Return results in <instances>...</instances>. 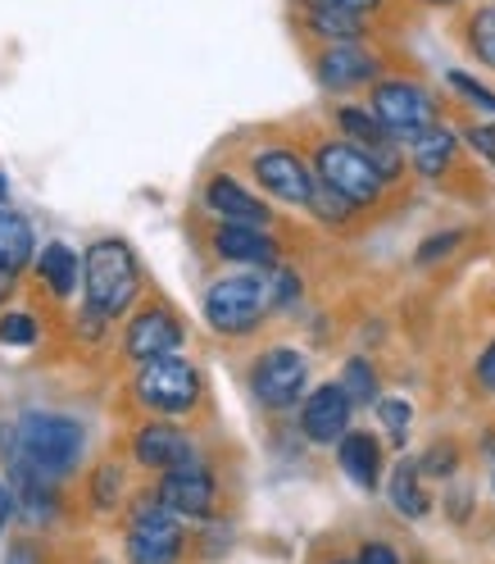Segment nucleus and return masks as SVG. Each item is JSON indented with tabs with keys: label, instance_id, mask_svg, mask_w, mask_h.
<instances>
[{
	"label": "nucleus",
	"instance_id": "1",
	"mask_svg": "<svg viewBox=\"0 0 495 564\" xmlns=\"http://www.w3.org/2000/svg\"><path fill=\"white\" fill-rule=\"evenodd\" d=\"M141 301V264L123 237H96L82 251V305L105 319H123Z\"/></svg>",
	"mask_w": 495,
	"mask_h": 564
},
{
	"label": "nucleus",
	"instance_id": "2",
	"mask_svg": "<svg viewBox=\"0 0 495 564\" xmlns=\"http://www.w3.org/2000/svg\"><path fill=\"white\" fill-rule=\"evenodd\" d=\"M87 460V429L59 410H23L19 419V465L68 482Z\"/></svg>",
	"mask_w": 495,
	"mask_h": 564
},
{
	"label": "nucleus",
	"instance_id": "3",
	"mask_svg": "<svg viewBox=\"0 0 495 564\" xmlns=\"http://www.w3.org/2000/svg\"><path fill=\"white\" fill-rule=\"evenodd\" d=\"M205 324L219 337H251L264 314L273 310V288H268V269H251V273H223L205 288Z\"/></svg>",
	"mask_w": 495,
	"mask_h": 564
},
{
	"label": "nucleus",
	"instance_id": "4",
	"mask_svg": "<svg viewBox=\"0 0 495 564\" xmlns=\"http://www.w3.org/2000/svg\"><path fill=\"white\" fill-rule=\"evenodd\" d=\"M200 397H205L200 369L183 350L178 356H160V360L136 365V373H132V401L155 419H183L200 405Z\"/></svg>",
	"mask_w": 495,
	"mask_h": 564
},
{
	"label": "nucleus",
	"instance_id": "5",
	"mask_svg": "<svg viewBox=\"0 0 495 564\" xmlns=\"http://www.w3.org/2000/svg\"><path fill=\"white\" fill-rule=\"evenodd\" d=\"M123 555L128 564H178L187 555V519L164 510L155 491H141L128 510Z\"/></svg>",
	"mask_w": 495,
	"mask_h": 564
},
{
	"label": "nucleus",
	"instance_id": "6",
	"mask_svg": "<svg viewBox=\"0 0 495 564\" xmlns=\"http://www.w3.org/2000/svg\"><path fill=\"white\" fill-rule=\"evenodd\" d=\"M314 173H318V183L341 192L350 205H377L386 196V173L373 164V155L364 147H355V141H345V137H328V141H318L314 147Z\"/></svg>",
	"mask_w": 495,
	"mask_h": 564
},
{
	"label": "nucleus",
	"instance_id": "7",
	"mask_svg": "<svg viewBox=\"0 0 495 564\" xmlns=\"http://www.w3.org/2000/svg\"><path fill=\"white\" fill-rule=\"evenodd\" d=\"M369 110L386 123V132H392L396 141H414L418 132L441 123L437 96L414 78H377L369 87Z\"/></svg>",
	"mask_w": 495,
	"mask_h": 564
},
{
	"label": "nucleus",
	"instance_id": "8",
	"mask_svg": "<svg viewBox=\"0 0 495 564\" xmlns=\"http://www.w3.org/2000/svg\"><path fill=\"white\" fill-rule=\"evenodd\" d=\"M309 360L296 346H268L251 365V397L264 410H292L296 401H305L309 392Z\"/></svg>",
	"mask_w": 495,
	"mask_h": 564
},
{
	"label": "nucleus",
	"instance_id": "9",
	"mask_svg": "<svg viewBox=\"0 0 495 564\" xmlns=\"http://www.w3.org/2000/svg\"><path fill=\"white\" fill-rule=\"evenodd\" d=\"M251 178L260 183V192L268 200H282V205H296V209H309L314 192H318V173L314 164L292 151V147H264L251 155Z\"/></svg>",
	"mask_w": 495,
	"mask_h": 564
},
{
	"label": "nucleus",
	"instance_id": "10",
	"mask_svg": "<svg viewBox=\"0 0 495 564\" xmlns=\"http://www.w3.org/2000/svg\"><path fill=\"white\" fill-rule=\"evenodd\" d=\"M183 341H187L183 319L168 305L151 301V305L132 310V319L123 328V356L132 365H146V360H160V356H178Z\"/></svg>",
	"mask_w": 495,
	"mask_h": 564
},
{
	"label": "nucleus",
	"instance_id": "11",
	"mask_svg": "<svg viewBox=\"0 0 495 564\" xmlns=\"http://www.w3.org/2000/svg\"><path fill=\"white\" fill-rule=\"evenodd\" d=\"M382 74V59L364 42H332L314 55V78L332 96H350L360 87H373Z\"/></svg>",
	"mask_w": 495,
	"mask_h": 564
},
{
	"label": "nucleus",
	"instance_id": "12",
	"mask_svg": "<svg viewBox=\"0 0 495 564\" xmlns=\"http://www.w3.org/2000/svg\"><path fill=\"white\" fill-rule=\"evenodd\" d=\"M155 497L164 501V510H173L178 519H209L215 514V501H219V482H215V469L205 460H187L178 469L160 474L155 482Z\"/></svg>",
	"mask_w": 495,
	"mask_h": 564
},
{
	"label": "nucleus",
	"instance_id": "13",
	"mask_svg": "<svg viewBox=\"0 0 495 564\" xmlns=\"http://www.w3.org/2000/svg\"><path fill=\"white\" fill-rule=\"evenodd\" d=\"M350 419H355V401L341 382H318L300 401V433L314 446H337L350 433Z\"/></svg>",
	"mask_w": 495,
	"mask_h": 564
},
{
	"label": "nucleus",
	"instance_id": "14",
	"mask_svg": "<svg viewBox=\"0 0 495 564\" xmlns=\"http://www.w3.org/2000/svg\"><path fill=\"white\" fill-rule=\"evenodd\" d=\"M132 460L151 474H168L196 460V442L173 419H146L141 429H132Z\"/></svg>",
	"mask_w": 495,
	"mask_h": 564
},
{
	"label": "nucleus",
	"instance_id": "15",
	"mask_svg": "<svg viewBox=\"0 0 495 564\" xmlns=\"http://www.w3.org/2000/svg\"><path fill=\"white\" fill-rule=\"evenodd\" d=\"M209 251L223 264H245V269H277L282 264V246L268 228L255 224H215L209 232Z\"/></svg>",
	"mask_w": 495,
	"mask_h": 564
},
{
	"label": "nucleus",
	"instance_id": "16",
	"mask_svg": "<svg viewBox=\"0 0 495 564\" xmlns=\"http://www.w3.org/2000/svg\"><path fill=\"white\" fill-rule=\"evenodd\" d=\"M205 209L219 224H255V228L273 224L268 200L260 192H251L241 178H232V173H215V178L205 183Z\"/></svg>",
	"mask_w": 495,
	"mask_h": 564
},
{
	"label": "nucleus",
	"instance_id": "17",
	"mask_svg": "<svg viewBox=\"0 0 495 564\" xmlns=\"http://www.w3.org/2000/svg\"><path fill=\"white\" fill-rule=\"evenodd\" d=\"M32 273H37L42 292L55 305H68L82 288V256L74 251L68 241H42L37 246V260H32Z\"/></svg>",
	"mask_w": 495,
	"mask_h": 564
},
{
	"label": "nucleus",
	"instance_id": "18",
	"mask_svg": "<svg viewBox=\"0 0 495 564\" xmlns=\"http://www.w3.org/2000/svg\"><path fill=\"white\" fill-rule=\"evenodd\" d=\"M337 465H341V474L355 482L360 491H377V482H382V442L373 433L350 429L337 442Z\"/></svg>",
	"mask_w": 495,
	"mask_h": 564
},
{
	"label": "nucleus",
	"instance_id": "19",
	"mask_svg": "<svg viewBox=\"0 0 495 564\" xmlns=\"http://www.w3.org/2000/svg\"><path fill=\"white\" fill-rule=\"evenodd\" d=\"M454 155H459V132L446 128V123L418 132V137L409 141V164H414L418 178H428V183L446 178L450 164H454Z\"/></svg>",
	"mask_w": 495,
	"mask_h": 564
},
{
	"label": "nucleus",
	"instance_id": "20",
	"mask_svg": "<svg viewBox=\"0 0 495 564\" xmlns=\"http://www.w3.org/2000/svg\"><path fill=\"white\" fill-rule=\"evenodd\" d=\"M32 260H37V232H32L28 215L0 205V273H28Z\"/></svg>",
	"mask_w": 495,
	"mask_h": 564
},
{
	"label": "nucleus",
	"instance_id": "21",
	"mask_svg": "<svg viewBox=\"0 0 495 564\" xmlns=\"http://www.w3.org/2000/svg\"><path fill=\"white\" fill-rule=\"evenodd\" d=\"M305 28L309 37H318L323 46L332 42H364V14H350L328 0H305Z\"/></svg>",
	"mask_w": 495,
	"mask_h": 564
},
{
	"label": "nucleus",
	"instance_id": "22",
	"mask_svg": "<svg viewBox=\"0 0 495 564\" xmlns=\"http://www.w3.org/2000/svg\"><path fill=\"white\" fill-rule=\"evenodd\" d=\"M123 497H128V474L123 465L105 460L87 474V510L91 514H119L123 510Z\"/></svg>",
	"mask_w": 495,
	"mask_h": 564
},
{
	"label": "nucleus",
	"instance_id": "23",
	"mask_svg": "<svg viewBox=\"0 0 495 564\" xmlns=\"http://www.w3.org/2000/svg\"><path fill=\"white\" fill-rule=\"evenodd\" d=\"M386 491H392L396 514H405V519H422V514L432 510V497L422 491V469H418V460H400V465L392 469V482H386Z\"/></svg>",
	"mask_w": 495,
	"mask_h": 564
},
{
	"label": "nucleus",
	"instance_id": "24",
	"mask_svg": "<svg viewBox=\"0 0 495 564\" xmlns=\"http://www.w3.org/2000/svg\"><path fill=\"white\" fill-rule=\"evenodd\" d=\"M337 128H341L345 141H355V147H364V151L396 141L392 132H386V123L369 110V105H341V110H337Z\"/></svg>",
	"mask_w": 495,
	"mask_h": 564
},
{
	"label": "nucleus",
	"instance_id": "25",
	"mask_svg": "<svg viewBox=\"0 0 495 564\" xmlns=\"http://www.w3.org/2000/svg\"><path fill=\"white\" fill-rule=\"evenodd\" d=\"M464 42H469V51H473L477 64L495 68V6H477V10L469 14Z\"/></svg>",
	"mask_w": 495,
	"mask_h": 564
},
{
	"label": "nucleus",
	"instance_id": "26",
	"mask_svg": "<svg viewBox=\"0 0 495 564\" xmlns=\"http://www.w3.org/2000/svg\"><path fill=\"white\" fill-rule=\"evenodd\" d=\"M42 341V319L32 310H0V346L28 350Z\"/></svg>",
	"mask_w": 495,
	"mask_h": 564
},
{
	"label": "nucleus",
	"instance_id": "27",
	"mask_svg": "<svg viewBox=\"0 0 495 564\" xmlns=\"http://www.w3.org/2000/svg\"><path fill=\"white\" fill-rule=\"evenodd\" d=\"M345 392H350V401L355 405H377L382 401V387H377V369L364 360V356H355V360H345V369H341V378H337Z\"/></svg>",
	"mask_w": 495,
	"mask_h": 564
},
{
	"label": "nucleus",
	"instance_id": "28",
	"mask_svg": "<svg viewBox=\"0 0 495 564\" xmlns=\"http://www.w3.org/2000/svg\"><path fill=\"white\" fill-rule=\"evenodd\" d=\"M373 410H377V419H382L386 437H392L396 446H405V442H409V429H414V405H409L405 397H382Z\"/></svg>",
	"mask_w": 495,
	"mask_h": 564
},
{
	"label": "nucleus",
	"instance_id": "29",
	"mask_svg": "<svg viewBox=\"0 0 495 564\" xmlns=\"http://www.w3.org/2000/svg\"><path fill=\"white\" fill-rule=\"evenodd\" d=\"M446 83H450V91H454V96H464L469 105H477L482 115H491V119H495V91H491V87H482L473 74H464V68H450Z\"/></svg>",
	"mask_w": 495,
	"mask_h": 564
},
{
	"label": "nucleus",
	"instance_id": "30",
	"mask_svg": "<svg viewBox=\"0 0 495 564\" xmlns=\"http://www.w3.org/2000/svg\"><path fill=\"white\" fill-rule=\"evenodd\" d=\"M309 209H314V215L318 219H323V224H345L350 215H355V209L360 205H350L341 192H332V187H323V183H318V192H314V200H309Z\"/></svg>",
	"mask_w": 495,
	"mask_h": 564
},
{
	"label": "nucleus",
	"instance_id": "31",
	"mask_svg": "<svg viewBox=\"0 0 495 564\" xmlns=\"http://www.w3.org/2000/svg\"><path fill=\"white\" fill-rule=\"evenodd\" d=\"M418 469H422V478H450V474L459 469V451H454L450 442H437V446L418 460Z\"/></svg>",
	"mask_w": 495,
	"mask_h": 564
},
{
	"label": "nucleus",
	"instance_id": "32",
	"mask_svg": "<svg viewBox=\"0 0 495 564\" xmlns=\"http://www.w3.org/2000/svg\"><path fill=\"white\" fill-rule=\"evenodd\" d=\"M464 141H469L473 155H482L486 164H495V123H469L464 128Z\"/></svg>",
	"mask_w": 495,
	"mask_h": 564
},
{
	"label": "nucleus",
	"instance_id": "33",
	"mask_svg": "<svg viewBox=\"0 0 495 564\" xmlns=\"http://www.w3.org/2000/svg\"><path fill=\"white\" fill-rule=\"evenodd\" d=\"M14 519H23L19 514V491H14V482L10 478H0V538L14 528Z\"/></svg>",
	"mask_w": 495,
	"mask_h": 564
},
{
	"label": "nucleus",
	"instance_id": "34",
	"mask_svg": "<svg viewBox=\"0 0 495 564\" xmlns=\"http://www.w3.org/2000/svg\"><path fill=\"white\" fill-rule=\"evenodd\" d=\"M459 246V232H441V237H432V241H422L418 246V264H437L446 251H454Z\"/></svg>",
	"mask_w": 495,
	"mask_h": 564
},
{
	"label": "nucleus",
	"instance_id": "35",
	"mask_svg": "<svg viewBox=\"0 0 495 564\" xmlns=\"http://www.w3.org/2000/svg\"><path fill=\"white\" fill-rule=\"evenodd\" d=\"M355 564H400V555H396L392 542H377V538H373V542L360 546V560H355Z\"/></svg>",
	"mask_w": 495,
	"mask_h": 564
},
{
	"label": "nucleus",
	"instance_id": "36",
	"mask_svg": "<svg viewBox=\"0 0 495 564\" xmlns=\"http://www.w3.org/2000/svg\"><path fill=\"white\" fill-rule=\"evenodd\" d=\"M0 465H19V423H6L0 419Z\"/></svg>",
	"mask_w": 495,
	"mask_h": 564
},
{
	"label": "nucleus",
	"instance_id": "37",
	"mask_svg": "<svg viewBox=\"0 0 495 564\" xmlns=\"http://www.w3.org/2000/svg\"><path fill=\"white\" fill-rule=\"evenodd\" d=\"M477 382L486 392H495V341H486V350L477 356Z\"/></svg>",
	"mask_w": 495,
	"mask_h": 564
},
{
	"label": "nucleus",
	"instance_id": "38",
	"mask_svg": "<svg viewBox=\"0 0 495 564\" xmlns=\"http://www.w3.org/2000/svg\"><path fill=\"white\" fill-rule=\"evenodd\" d=\"M6 564H42V551L32 546V542H14V546L6 551Z\"/></svg>",
	"mask_w": 495,
	"mask_h": 564
},
{
	"label": "nucleus",
	"instance_id": "39",
	"mask_svg": "<svg viewBox=\"0 0 495 564\" xmlns=\"http://www.w3.org/2000/svg\"><path fill=\"white\" fill-rule=\"evenodd\" d=\"M328 6H341V10H350V14H377L382 6H386V0H328Z\"/></svg>",
	"mask_w": 495,
	"mask_h": 564
},
{
	"label": "nucleus",
	"instance_id": "40",
	"mask_svg": "<svg viewBox=\"0 0 495 564\" xmlns=\"http://www.w3.org/2000/svg\"><path fill=\"white\" fill-rule=\"evenodd\" d=\"M14 288H19V278H14V273H0V310H10Z\"/></svg>",
	"mask_w": 495,
	"mask_h": 564
},
{
	"label": "nucleus",
	"instance_id": "41",
	"mask_svg": "<svg viewBox=\"0 0 495 564\" xmlns=\"http://www.w3.org/2000/svg\"><path fill=\"white\" fill-rule=\"evenodd\" d=\"M6 196H10V183H6V173H0V205H6Z\"/></svg>",
	"mask_w": 495,
	"mask_h": 564
},
{
	"label": "nucleus",
	"instance_id": "42",
	"mask_svg": "<svg viewBox=\"0 0 495 564\" xmlns=\"http://www.w3.org/2000/svg\"><path fill=\"white\" fill-rule=\"evenodd\" d=\"M428 6H459V0H428Z\"/></svg>",
	"mask_w": 495,
	"mask_h": 564
},
{
	"label": "nucleus",
	"instance_id": "43",
	"mask_svg": "<svg viewBox=\"0 0 495 564\" xmlns=\"http://www.w3.org/2000/svg\"><path fill=\"white\" fill-rule=\"evenodd\" d=\"M491 497H495V474H491Z\"/></svg>",
	"mask_w": 495,
	"mask_h": 564
},
{
	"label": "nucleus",
	"instance_id": "44",
	"mask_svg": "<svg viewBox=\"0 0 495 564\" xmlns=\"http://www.w3.org/2000/svg\"><path fill=\"white\" fill-rule=\"evenodd\" d=\"M332 564H350V560H332Z\"/></svg>",
	"mask_w": 495,
	"mask_h": 564
},
{
	"label": "nucleus",
	"instance_id": "45",
	"mask_svg": "<svg viewBox=\"0 0 495 564\" xmlns=\"http://www.w3.org/2000/svg\"><path fill=\"white\" fill-rule=\"evenodd\" d=\"M96 564H105V560H96Z\"/></svg>",
	"mask_w": 495,
	"mask_h": 564
}]
</instances>
